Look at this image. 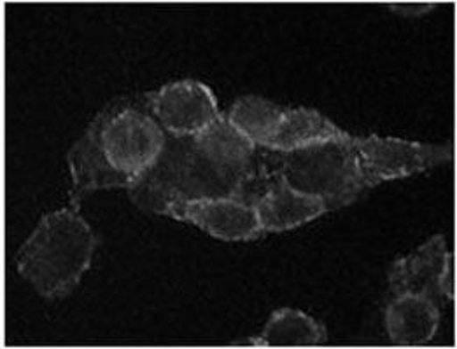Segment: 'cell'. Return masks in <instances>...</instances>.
<instances>
[{"label": "cell", "instance_id": "obj_1", "mask_svg": "<svg viewBox=\"0 0 457 349\" xmlns=\"http://www.w3.org/2000/svg\"><path fill=\"white\" fill-rule=\"evenodd\" d=\"M167 133L134 105H107L71 147L67 165L72 178L71 205L109 189H132L162 158Z\"/></svg>", "mask_w": 457, "mask_h": 349}, {"label": "cell", "instance_id": "obj_2", "mask_svg": "<svg viewBox=\"0 0 457 349\" xmlns=\"http://www.w3.org/2000/svg\"><path fill=\"white\" fill-rule=\"evenodd\" d=\"M262 166L242 170L209 152L195 136L170 138L158 163L129 189L136 205L162 215L178 201L235 198L244 201Z\"/></svg>", "mask_w": 457, "mask_h": 349}, {"label": "cell", "instance_id": "obj_3", "mask_svg": "<svg viewBox=\"0 0 457 349\" xmlns=\"http://www.w3.org/2000/svg\"><path fill=\"white\" fill-rule=\"evenodd\" d=\"M96 236L78 208L43 215L16 257L20 276L45 301L71 296L92 267Z\"/></svg>", "mask_w": 457, "mask_h": 349}, {"label": "cell", "instance_id": "obj_4", "mask_svg": "<svg viewBox=\"0 0 457 349\" xmlns=\"http://www.w3.org/2000/svg\"><path fill=\"white\" fill-rule=\"evenodd\" d=\"M351 140L353 134L347 140L293 152H272V158H267L272 163L265 166L293 189L322 199L328 210L342 208L354 203L368 189Z\"/></svg>", "mask_w": 457, "mask_h": 349}, {"label": "cell", "instance_id": "obj_5", "mask_svg": "<svg viewBox=\"0 0 457 349\" xmlns=\"http://www.w3.org/2000/svg\"><path fill=\"white\" fill-rule=\"evenodd\" d=\"M351 142L358 154L368 189L384 182L429 172L453 161L454 156L451 143L433 145L395 136H378L375 133L366 136L353 134Z\"/></svg>", "mask_w": 457, "mask_h": 349}, {"label": "cell", "instance_id": "obj_6", "mask_svg": "<svg viewBox=\"0 0 457 349\" xmlns=\"http://www.w3.org/2000/svg\"><path fill=\"white\" fill-rule=\"evenodd\" d=\"M149 116L170 138H189L207 130L221 114L214 91L198 79H179L149 91Z\"/></svg>", "mask_w": 457, "mask_h": 349}, {"label": "cell", "instance_id": "obj_7", "mask_svg": "<svg viewBox=\"0 0 457 349\" xmlns=\"http://www.w3.org/2000/svg\"><path fill=\"white\" fill-rule=\"evenodd\" d=\"M453 254L442 234L431 236L411 254L391 264L387 283L393 296H428L433 301H454Z\"/></svg>", "mask_w": 457, "mask_h": 349}, {"label": "cell", "instance_id": "obj_8", "mask_svg": "<svg viewBox=\"0 0 457 349\" xmlns=\"http://www.w3.org/2000/svg\"><path fill=\"white\" fill-rule=\"evenodd\" d=\"M162 215L187 222L216 239L238 243L263 234L258 214L251 203L235 198H205L169 205Z\"/></svg>", "mask_w": 457, "mask_h": 349}, {"label": "cell", "instance_id": "obj_9", "mask_svg": "<svg viewBox=\"0 0 457 349\" xmlns=\"http://www.w3.org/2000/svg\"><path fill=\"white\" fill-rule=\"evenodd\" d=\"M251 205L258 214L263 232L293 231L329 212L322 199L293 189L269 168L267 178Z\"/></svg>", "mask_w": 457, "mask_h": 349}, {"label": "cell", "instance_id": "obj_10", "mask_svg": "<svg viewBox=\"0 0 457 349\" xmlns=\"http://www.w3.org/2000/svg\"><path fill=\"white\" fill-rule=\"evenodd\" d=\"M384 325L393 345L424 346L440 329V305L428 296H395L386 307Z\"/></svg>", "mask_w": 457, "mask_h": 349}, {"label": "cell", "instance_id": "obj_11", "mask_svg": "<svg viewBox=\"0 0 457 349\" xmlns=\"http://www.w3.org/2000/svg\"><path fill=\"white\" fill-rule=\"evenodd\" d=\"M349 131L342 130L324 114L309 107H286L284 119L267 145L269 152H293L335 140H347Z\"/></svg>", "mask_w": 457, "mask_h": 349}, {"label": "cell", "instance_id": "obj_12", "mask_svg": "<svg viewBox=\"0 0 457 349\" xmlns=\"http://www.w3.org/2000/svg\"><path fill=\"white\" fill-rule=\"evenodd\" d=\"M328 343L324 325L314 316L293 309H277L263 327V332L251 339V346L258 348H312Z\"/></svg>", "mask_w": 457, "mask_h": 349}, {"label": "cell", "instance_id": "obj_13", "mask_svg": "<svg viewBox=\"0 0 457 349\" xmlns=\"http://www.w3.org/2000/svg\"><path fill=\"white\" fill-rule=\"evenodd\" d=\"M284 112L286 107H280L267 98L245 94L229 107L225 118L235 130L251 140L258 149H267L284 119Z\"/></svg>", "mask_w": 457, "mask_h": 349}, {"label": "cell", "instance_id": "obj_14", "mask_svg": "<svg viewBox=\"0 0 457 349\" xmlns=\"http://www.w3.org/2000/svg\"><path fill=\"white\" fill-rule=\"evenodd\" d=\"M435 5L431 4H419V5H389V9L396 14H402V16H420V14H426L433 9Z\"/></svg>", "mask_w": 457, "mask_h": 349}]
</instances>
